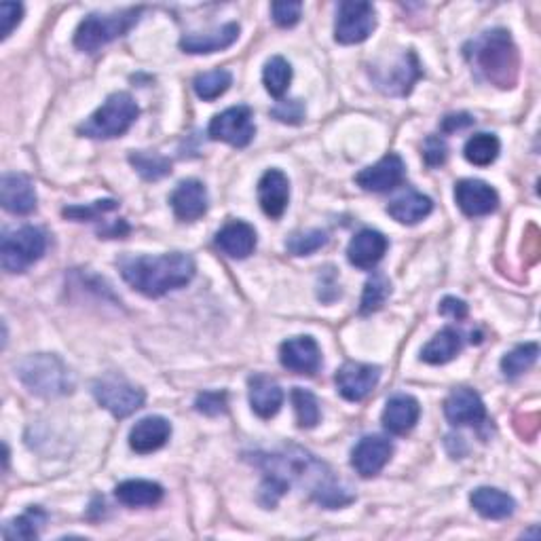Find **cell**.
I'll use <instances>...</instances> for the list:
<instances>
[{
    "instance_id": "cell-1",
    "label": "cell",
    "mask_w": 541,
    "mask_h": 541,
    "mask_svg": "<svg viewBox=\"0 0 541 541\" xmlns=\"http://www.w3.org/2000/svg\"><path fill=\"white\" fill-rule=\"evenodd\" d=\"M250 457L256 468L265 472V476H275L279 480H284L288 487H292V484H303L305 487L307 484L311 497L320 503L322 508L339 510L349 506V503L356 499L343 487H339L326 463L315 459L311 453L303 449H288L271 455L256 453Z\"/></svg>"
},
{
    "instance_id": "cell-2",
    "label": "cell",
    "mask_w": 541,
    "mask_h": 541,
    "mask_svg": "<svg viewBox=\"0 0 541 541\" xmlns=\"http://www.w3.org/2000/svg\"><path fill=\"white\" fill-rule=\"evenodd\" d=\"M119 269L125 282L148 298H161L167 292L184 288L197 271L195 260L182 252L163 256H132L121 260Z\"/></svg>"
},
{
    "instance_id": "cell-3",
    "label": "cell",
    "mask_w": 541,
    "mask_h": 541,
    "mask_svg": "<svg viewBox=\"0 0 541 541\" xmlns=\"http://www.w3.org/2000/svg\"><path fill=\"white\" fill-rule=\"evenodd\" d=\"M465 55L480 79L499 89H512L516 85L520 55L508 30L495 28L480 34Z\"/></svg>"
},
{
    "instance_id": "cell-4",
    "label": "cell",
    "mask_w": 541,
    "mask_h": 541,
    "mask_svg": "<svg viewBox=\"0 0 541 541\" xmlns=\"http://www.w3.org/2000/svg\"><path fill=\"white\" fill-rule=\"evenodd\" d=\"M15 375L32 394L41 398L66 396L74 387L68 366L58 356H49V353H36V356L24 358L15 366Z\"/></svg>"
},
{
    "instance_id": "cell-5",
    "label": "cell",
    "mask_w": 541,
    "mask_h": 541,
    "mask_svg": "<svg viewBox=\"0 0 541 541\" xmlns=\"http://www.w3.org/2000/svg\"><path fill=\"white\" fill-rule=\"evenodd\" d=\"M140 117V108L129 93H113L81 127L79 134L93 140H113L129 132Z\"/></svg>"
},
{
    "instance_id": "cell-6",
    "label": "cell",
    "mask_w": 541,
    "mask_h": 541,
    "mask_svg": "<svg viewBox=\"0 0 541 541\" xmlns=\"http://www.w3.org/2000/svg\"><path fill=\"white\" fill-rule=\"evenodd\" d=\"M142 9H125L119 13L87 15L74 34V47L85 53H96L108 43L117 41L127 30H132L140 20Z\"/></svg>"
},
{
    "instance_id": "cell-7",
    "label": "cell",
    "mask_w": 541,
    "mask_h": 541,
    "mask_svg": "<svg viewBox=\"0 0 541 541\" xmlns=\"http://www.w3.org/2000/svg\"><path fill=\"white\" fill-rule=\"evenodd\" d=\"M47 250V237L39 227H20L5 233L0 246L3 269L9 273H24L39 263Z\"/></svg>"
},
{
    "instance_id": "cell-8",
    "label": "cell",
    "mask_w": 541,
    "mask_h": 541,
    "mask_svg": "<svg viewBox=\"0 0 541 541\" xmlns=\"http://www.w3.org/2000/svg\"><path fill=\"white\" fill-rule=\"evenodd\" d=\"M377 28V11L370 3H356L345 0L339 5L337 26H334V39L341 45L364 43L372 30Z\"/></svg>"
},
{
    "instance_id": "cell-9",
    "label": "cell",
    "mask_w": 541,
    "mask_h": 541,
    "mask_svg": "<svg viewBox=\"0 0 541 541\" xmlns=\"http://www.w3.org/2000/svg\"><path fill=\"white\" fill-rule=\"evenodd\" d=\"M93 396L110 415L125 419L144 406V391L123 379H102L93 383Z\"/></svg>"
},
{
    "instance_id": "cell-10",
    "label": "cell",
    "mask_w": 541,
    "mask_h": 541,
    "mask_svg": "<svg viewBox=\"0 0 541 541\" xmlns=\"http://www.w3.org/2000/svg\"><path fill=\"white\" fill-rule=\"evenodd\" d=\"M208 136L216 142H227L235 148H246L256 136L252 108L250 106L227 108L225 113H220L212 119L208 127Z\"/></svg>"
},
{
    "instance_id": "cell-11",
    "label": "cell",
    "mask_w": 541,
    "mask_h": 541,
    "mask_svg": "<svg viewBox=\"0 0 541 541\" xmlns=\"http://www.w3.org/2000/svg\"><path fill=\"white\" fill-rule=\"evenodd\" d=\"M381 379V368L362 362H347L343 364L337 375H334V383H337L339 394L347 402H362L368 398Z\"/></svg>"
},
{
    "instance_id": "cell-12",
    "label": "cell",
    "mask_w": 541,
    "mask_h": 541,
    "mask_svg": "<svg viewBox=\"0 0 541 541\" xmlns=\"http://www.w3.org/2000/svg\"><path fill=\"white\" fill-rule=\"evenodd\" d=\"M423 77L421 64L417 60L415 51H406L404 55L396 60V64H391L389 70L375 72V83L377 87L387 93V96H408L413 91L415 83Z\"/></svg>"
},
{
    "instance_id": "cell-13",
    "label": "cell",
    "mask_w": 541,
    "mask_h": 541,
    "mask_svg": "<svg viewBox=\"0 0 541 541\" xmlns=\"http://www.w3.org/2000/svg\"><path fill=\"white\" fill-rule=\"evenodd\" d=\"M406 165L400 155L389 153L379 163L366 167L358 176L356 182L368 193H387L394 191L404 182Z\"/></svg>"
},
{
    "instance_id": "cell-14",
    "label": "cell",
    "mask_w": 541,
    "mask_h": 541,
    "mask_svg": "<svg viewBox=\"0 0 541 541\" xmlns=\"http://www.w3.org/2000/svg\"><path fill=\"white\" fill-rule=\"evenodd\" d=\"M279 362L296 375L313 377L322 366V349L313 337H294L279 347Z\"/></svg>"
},
{
    "instance_id": "cell-15",
    "label": "cell",
    "mask_w": 541,
    "mask_h": 541,
    "mask_svg": "<svg viewBox=\"0 0 541 541\" xmlns=\"http://www.w3.org/2000/svg\"><path fill=\"white\" fill-rule=\"evenodd\" d=\"M455 201L459 210L470 216L480 218L489 216L499 208V195L491 184L482 180H461L455 184Z\"/></svg>"
},
{
    "instance_id": "cell-16",
    "label": "cell",
    "mask_w": 541,
    "mask_h": 541,
    "mask_svg": "<svg viewBox=\"0 0 541 541\" xmlns=\"http://www.w3.org/2000/svg\"><path fill=\"white\" fill-rule=\"evenodd\" d=\"M394 455V444L383 436H366L351 451V465L362 478H372L383 472Z\"/></svg>"
},
{
    "instance_id": "cell-17",
    "label": "cell",
    "mask_w": 541,
    "mask_h": 541,
    "mask_svg": "<svg viewBox=\"0 0 541 541\" xmlns=\"http://www.w3.org/2000/svg\"><path fill=\"white\" fill-rule=\"evenodd\" d=\"M446 421L455 427L463 425H480L487 419V408H484L482 398L470 387L453 389L449 398L444 402Z\"/></svg>"
},
{
    "instance_id": "cell-18",
    "label": "cell",
    "mask_w": 541,
    "mask_h": 541,
    "mask_svg": "<svg viewBox=\"0 0 541 541\" xmlns=\"http://www.w3.org/2000/svg\"><path fill=\"white\" fill-rule=\"evenodd\" d=\"M170 203H172V210L178 220L195 222L201 216H205V212H208V203H210L208 189H205L203 182H199L195 178L182 180L176 186V191L172 193Z\"/></svg>"
},
{
    "instance_id": "cell-19",
    "label": "cell",
    "mask_w": 541,
    "mask_h": 541,
    "mask_svg": "<svg viewBox=\"0 0 541 541\" xmlns=\"http://www.w3.org/2000/svg\"><path fill=\"white\" fill-rule=\"evenodd\" d=\"M387 248H389V241L383 233L375 229H364L349 241L347 260L353 267L370 271L381 263Z\"/></svg>"
},
{
    "instance_id": "cell-20",
    "label": "cell",
    "mask_w": 541,
    "mask_h": 541,
    "mask_svg": "<svg viewBox=\"0 0 541 541\" xmlns=\"http://www.w3.org/2000/svg\"><path fill=\"white\" fill-rule=\"evenodd\" d=\"M0 203L9 214H32L36 210V191L32 180L24 174H5L0 180Z\"/></svg>"
},
{
    "instance_id": "cell-21",
    "label": "cell",
    "mask_w": 541,
    "mask_h": 541,
    "mask_svg": "<svg viewBox=\"0 0 541 541\" xmlns=\"http://www.w3.org/2000/svg\"><path fill=\"white\" fill-rule=\"evenodd\" d=\"M260 208L269 218H282L290 201V180L282 170H269L258 182Z\"/></svg>"
},
{
    "instance_id": "cell-22",
    "label": "cell",
    "mask_w": 541,
    "mask_h": 541,
    "mask_svg": "<svg viewBox=\"0 0 541 541\" xmlns=\"http://www.w3.org/2000/svg\"><path fill=\"white\" fill-rule=\"evenodd\" d=\"M170 436V421L163 417H144L132 427V432H129V446H132V451L138 455H148L163 449Z\"/></svg>"
},
{
    "instance_id": "cell-23",
    "label": "cell",
    "mask_w": 541,
    "mask_h": 541,
    "mask_svg": "<svg viewBox=\"0 0 541 541\" xmlns=\"http://www.w3.org/2000/svg\"><path fill=\"white\" fill-rule=\"evenodd\" d=\"M214 244L229 258L244 260L256 250V231L244 220H233L216 233Z\"/></svg>"
},
{
    "instance_id": "cell-24",
    "label": "cell",
    "mask_w": 541,
    "mask_h": 541,
    "mask_svg": "<svg viewBox=\"0 0 541 541\" xmlns=\"http://www.w3.org/2000/svg\"><path fill=\"white\" fill-rule=\"evenodd\" d=\"M419 417H421L419 402L413 396L396 394L394 398L387 400L381 421L389 434L404 436L419 423Z\"/></svg>"
},
{
    "instance_id": "cell-25",
    "label": "cell",
    "mask_w": 541,
    "mask_h": 541,
    "mask_svg": "<svg viewBox=\"0 0 541 541\" xmlns=\"http://www.w3.org/2000/svg\"><path fill=\"white\" fill-rule=\"evenodd\" d=\"M250 385V406L260 419H271L279 413L284 404V389L277 381L265 375H254L248 381Z\"/></svg>"
},
{
    "instance_id": "cell-26",
    "label": "cell",
    "mask_w": 541,
    "mask_h": 541,
    "mask_svg": "<svg viewBox=\"0 0 541 541\" xmlns=\"http://www.w3.org/2000/svg\"><path fill=\"white\" fill-rule=\"evenodd\" d=\"M239 39V24L231 22L222 28L208 32V34H186L180 41V49L184 53L203 55V53H216L222 49H229Z\"/></svg>"
},
{
    "instance_id": "cell-27",
    "label": "cell",
    "mask_w": 541,
    "mask_h": 541,
    "mask_svg": "<svg viewBox=\"0 0 541 541\" xmlns=\"http://www.w3.org/2000/svg\"><path fill=\"white\" fill-rule=\"evenodd\" d=\"M434 210V201L423 193L417 191H406L404 195L396 197L387 205V214L394 218L400 225H419Z\"/></svg>"
},
{
    "instance_id": "cell-28",
    "label": "cell",
    "mask_w": 541,
    "mask_h": 541,
    "mask_svg": "<svg viewBox=\"0 0 541 541\" xmlns=\"http://www.w3.org/2000/svg\"><path fill=\"white\" fill-rule=\"evenodd\" d=\"M472 508L487 520H503L510 518L516 510V501L499 489L480 487L470 495Z\"/></svg>"
},
{
    "instance_id": "cell-29",
    "label": "cell",
    "mask_w": 541,
    "mask_h": 541,
    "mask_svg": "<svg viewBox=\"0 0 541 541\" xmlns=\"http://www.w3.org/2000/svg\"><path fill=\"white\" fill-rule=\"evenodd\" d=\"M115 497L127 508H151L163 499V487L151 480H125L115 489Z\"/></svg>"
},
{
    "instance_id": "cell-30",
    "label": "cell",
    "mask_w": 541,
    "mask_h": 541,
    "mask_svg": "<svg viewBox=\"0 0 541 541\" xmlns=\"http://www.w3.org/2000/svg\"><path fill=\"white\" fill-rule=\"evenodd\" d=\"M461 349H463L461 334L455 328H444L438 334H434V339L423 347L421 360L434 366L449 364L459 356Z\"/></svg>"
},
{
    "instance_id": "cell-31",
    "label": "cell",
    "mask_w": 541,
    "mask_h": 541,
    "mask_svg": "<svg viewBox=\"0 0 541 541\" xmlns=\"http://www.w3.org/2000/svg\"><path fill=\"white\" fill-rule=\"evenodd\" d=\"M501 151V142L493 134H476L463 146V155L472 165L487 167L495 163Z\"/></svg>"
},
{
    "instance_id": "cell-32",
    "label": "cell",
    "mask_w": 541,
    "mask_h": 541,
    "mask_svg": "<svg viewBox=\"0 0 541 541\" xmlns=\"http://www.w3.org/2000/svg\"><path fill=\"white\" fill-rule=\"evenodd\" d=\"M233 85V74L225 68H218L212 72H203L193 81V89L197 96L205 102H212L220 98L222 93H227L229 87Z\"/></svg>"
},
{
    "instance_id": "cell-33",
    "label": "cell",
    "mask_w": 541,
    "mask_h": 541,
    "mask_svg": "<svg viewBox=\"0 0 541 541\" xmlns=\"http://www.w3.org/2000/svg\"><path fill=\"white\" fill-rule=\"evenodd\" d=\"M263 83L273 98H284L292 83V66L288 60H284L282 55L271 58L263 70Z\"/></svg>"
},
{
    "instance_id": "cell-34",
    "label": "cell",
    "mask_w": 541,
    "mask_h": 541,
    "mask_svg": "<svg viewBox=\"0 0 541 541\" xmlns=\"http://www.w3.org/2000/svg\"><path fill=\"white\" fill-rule=\"evenodd\" d=\"M539 358V345L537 343H525L514 347L510 353H506L501 360V370L508 379H516L537 362Z\"/></svg>"
},
{
    "instance_id": "cell-35",
    "label": "cell",
    "mask_w": 541,
    "mask_h": 541,
    "mask_svg": "<svg viewBox=\"0 0 541 541\" xmlns=\"http://www.w3.org/2000/svg\"><path fill=\"white\" fill-rule=\"evenodd\" d=\"M129 163H132L136 167V172L148 182H155L172 174V161L157 153L134 151L129 155Z\"/></svg>"
},
{
    "instance_id": "cell-36",
    "label": "cell",
    "mask_w": 541,
    "mask_h": 541,
    "mask_svg": "<svg viewBox=\"0 0 541 541\" xmlns=\"http://www.w3.org/2000/svg\"><path fill=\"white\" fill-rule=\"evenodd\" d=\"M389 294H391V284H389L387 275L381 273V271H375V273L370 275V279H368L366 286H364L362 303H360V313L362 315H370V313L379 311L385 305Z\"/></svg>"
},
{
    "instance_id": "cell-37",
    "label": "cell",
    "mask_w": 541,
    "mask_h": 541,
    "mask_svg": "<svg viewBox=\"0 0 541 541\" xmlns=\"http://www.w3.org/2000/svg\"><path fill=\"white\" fill-rule=\"evenodd\" d=\"M47 520V514L41 508H30L24 516L15 518L3 527L5 539H36L39 537V529Z\"/></svg>"
},
{
    "instance_id": "cell-38",
    "label": "cell",
    "mask_w": 541,
    "mask_h": 541,
    "mask_svg": "<svg viewBox=\"0 0 541 541\" xmlns=\"http://www.w3.org/2000/svg\"><path fill=\"white\" fill-rule=\"evenodd\" d=\"M292 406H294L298 427L311 429L320 423V419H322L320 402H317V398L311 394V391H307L303 387H294L292 389Z\"/></svg>"
},
{
    "instance_id": "cell-39",
    "label": "cell",
    "mask_w": 541,
    "mask_h": 541,
    "mask_svg": "<svg viewBox=\"0 0 541 541\" xmlns=\"http://www.w3.org/2000/svg\"><path fill=\"white\" fill-rule=\"evenodd\" d=\"M328 244V235L322 229H311L305 233H294L286 241V250L292 256H309L317 250H322Z\"/></svg>"
},
{
    "instance_id": "cell-40",
    "label": "cell",
    "mask_w": 541,
    "mask_h": 541,
    "mask_svg": "<svg viewBox=\"0 0 541 541\" xmlns=\"http://www.w3.org/2000/svg\"><path fill=\"white\" fill-rule=\"evenodd\" d=\"M197 413L208 415V417H218L227 413V394L225 391H203V394L197 396L195 400Z\"/></svg>"
},
{
    "instance_id": "cell-41",
    "label": "cell",
    "mask_w": 541,
    "mask_h": 541,
    "mask_svg": "<svg viewBox=\"0 0 541 541\" xmlns=\"http://www.w3.org/2000/svg\"><path fill=\"white\" fill-rule=\"evenodd\" d=\"M119 208V201L115 199H106V201H96L89 208H83V205H77V208H66L64 216L70 220H96L98 216L106 214V212H115Z\"/></svg>"
},
{
    "instance_id": "cell-42",
    "label": "cell",
    "mask_w": 541,
    "mask_h": 541,
    "mask_svg": "<svg viewBox=\"0 0 541 541\" xmlns=\"http://www.w3.org/2000/svg\"><path fill=\"white\" fill-rule=\"evenodd\" d=\"M273 22L279 28H292L303 17V3H273L271 5Z\"/></svg>"
},
{
    "instance_id": "cell-43",
    "label": "cell",
    "mask_w": 541,
    "mask_h": 541,
    "mask_svg": "<svg viewBox=\"0 0 541 541\" xmlns=\"http://www.w3.org/2000/svg\"><path fill=\"white\" fill-rule=\"evenodd\" d=\"M271 117L282 123L298 125L305 119V104L301 100H284L271 108Z\"/></svg>"
},
{
    "instance_id": "cell-44",
    "label": "cell",
    "mask_w": 541,
    "mask_h": 541,
    "mask_svg": "<svg viewBox=\"0 0 541 541\" xmlns=\"http://www.w3.org/2000/svg\"><path fill=\"white\" fill-rule=\"evenodd\" d=\"M22 17H24V7L20 3L0 5V24H3V30H0V34H3V39H9L11 32L20 26Z\"/></svg>"
},
{
    "instance_id": "cell-45",
    "label": "cell",
    "mask_w": 541,
    "mask_h": 541,
    "mask_svg": "<svg viewBox=\"0 0 541 541\" xmlns=\"http://www.w3.org/2000/svg\"><path fill=\"white\" fill-rule=\"evenodd\" d=\"M423 157L429 167H438L449 157V148H446V142L440 136H429L423 146Z\"/></svg>"
},
{
    "instance_id": "cell-46",
    "label": "cell",
    "mask_w": 541,
    "mask_h": 541,
    "mask_svg": "<svg viewBox=\"0 0 541 541\" xmlns=\"http://www.w3.org/2000/svg\"><path fill=\"white\" fill-rule=\"evenodd\" d=\"M438 311H440V315L451 317V320H457V322H461V320H465V317H468V305H465L463 301H459V298H455V296H446L444 301L440 303Z\"/></svg>"
},
{
    "instance_id": "cell-47",
    "label": "cell",
    "mask_w": 541,
    "mask_h": 541,
    "mask_svg": "<svg viewBox=\"0 0 541 541\" xmlns=\"http://www.w3.org/2000/svg\"><path fill=\"white\" fill-rule=\"evenodd\" d=\"M474 125V117L468 113H457V115H446L442 119V132L444 134H455L459 129H468Z\"/></svg>"
}]
</instances>
